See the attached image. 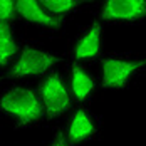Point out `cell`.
I'll list each match as a JSON object with an SVG mask.
<instances>
[{
  "mask_svg": "<svg viewBox=\"0 0 146 146\" xmlns=\"http://www.w3.org/2000/svg\"><path fill=\"white\" fill-rule=\"evenodd\" d=\"M67 88L71 92L72 102L77 106H86L96 89H98V81L94 77V74L88 69L86 64H79V62H69V72H67Z\"/></svg>",
  "mask_w": 146,
  "mask_h": 146,
  "instance_id": "ba28073f",
  "label": "cell"
},
{
  "mask_svg": "<svg viewBox=\"0 0 146 146\" xmlns=\"http://www.w3.org/2000/svg\"><path fill=\"white\" fill-rule=\"evenodd\" d=\"M15 9H17V15L20 19H24L27 24H32L35 27L49 29V30H59L64 27V20L52 17L42 7L40 2H35V0H19V2H15Z\"/></svg>",
  "mask_w": 146,
  "mask_h": 146,
  "instance_id": "9c48e42d",
  "label": "cell"
},
{
  "mask_svg": "<svg viewBox=\"0 0 146 146\" xmlns=\"http://www.w3.org/2000/svg\"><path fill=\"white\" fill-rule=\"evenodd\" d=\"M49 146H71V145L67 143V139L64 138V134L59 133V134H56V138L52 139V143H50Z\"/></svg>",
  "mask_w": 146,
  "mask_h": 146,
  "instance_id": "4fadbf2b",
  "label": "cell"
},
{
  "mask_svg": "<svg viewBox=\"0 0 146 146\" xmlns=\"http://www.w3.org/2000/svg\"><path fill=\"white\" fill-rule=\"evenodd\" d=\"M101 88L124 91L146 74V52H111L99 59Z\"/></svg>",
  "mask_w": 146,
  "mask_h": 146,
  "instance_id": "6da1fadb",
  "label": "cell"
},
{
  "mask_svg": "<svg viewBox=\"0 0 146 146\" xmlns=\"http://www.w3.org/2000/svg\"><path fill=\"white\" fill-rule=\"evenodd\" d=\"M102 32L104 25L98 20H92L77 34L71 50V60L86 64L102 57Z\"/></svg>",
  "mask_w": 146,
  "mask_h": 146,
  "instance_id": "52a82bcc",
  "label": "cell"
},
{
  "mask_svg": "<svg viewBox=\"0 0 146 146\" xmlns=\"http://www.w3.org/2000/svg\"><path fill=\"white\" fill-rule=\"evenodd\" d=\"M96 20L109 25H138L146 22L145 0H106L96 7Z\"/></svg>",
  "mask_w": 146,
  "mask_h": 146,
  "instance_id": "5b68a950",
  "label": "cell"
},
{
  "mask_svg": "<svg viewBox=\"0 0 146 146\" xmlns=\"http://www.w3.org/2000/svg\"><path fill=\"white\" fill-rule=\"evenodd\" d=\"M37 92L40 96L47 119H56L71 113L74 102L67 88V81L59 71H52L42 77L40 84L37 86Z\"/></svg>",
  "mask_w": 146,
  "mask_h": 146,
  "instance_id": "277c9868",
  "label": "cell"
},
{
  "mask_svg": "<svg viewBox=\"0 0 146 146\" xmlns=\"http://www.w3.org/2000/svg\"><path fill=\"white\" fill-rule=\"evenodd\" d=\"M15 17H17L15 2L0 0V24H12Z\"/></svg>",
  "mask_w": 146,
  "mask_h": 146,
  "instance_id": "7c38bea8",
  "label": "cell"
},
{
  "mask_svg": "<svg viewBox=\"0 0 146 146\" xmlns=\"http://www.w3.org/2000/svg\"><path fill=\"white\" fill-rule=\"evenodd\" d=\"M62 60L57 52L42 49L34 44L19 45V52L14 62L9 67L7 79H30V77H45Z\"/></svg>",
  "mask_w": 146,
  "mask_h": 146,
  "instance_id": "3957f363",
  "label": "cell"
},
{
  "mask_svg": "<svg viewBox=\"0 0 146 146\" xmlns=\"http://www.w3.org/2000/svg\"><path fill=\"white\" fill-rule=\"evenodd\" d=\"M0 111L10 117L17 128H29L45 117L37 88L12 86L0 94Z\"/></svg>",
  "mask_w": 146,
  "mask_h": 146,
  "instance_id": "7a4b0ae2",
  "label": "cell"
},
{
  "mask_svg": "<svg viewBox=\"0 0 146 146\" xmlns=\"http://www.w3.org/2000/svg\"><path fill=\"white\" fill-rule=\"evenodd\" d=\"M102 121L88 106H76L69 113L64 138L71 146H84L101 136Z\"/></svg>",
  "mask_w": 146,
  "mask_h": 146,
  "instance_id": "8992f818",
  "label": "cell"
},
{
  "mask_svg": "<svg viewBox=\"0 0 146 146\" xmlns=\"http://www.w3.org/2000/svg\"><path fill=\"white\" fill-rule=\"evenodd\" d=\"M40 3L52 17L60 20H66V17L82 10V7L86 5L84 2H77V0H44Z\"/></svg>",
  "mask_w": 146,
  "mask_h": 146,
  "instance_id": "8fae6325",
  "label": "cell"
},
{
  "mask_svg": "<svg viewBox=\"0 0 146 146\" xmlns=\"http://www.w3.org/2000/svg\"><path fill=\"white\" fill-rule=\"evenodd\" d=\"M19 52L12 24H0V67H10Z\"/></svg>",
  "mask_w": 146,
  "mask_h": 146,
  "instance_id": "30bf717a",
  "label": "cell"
}]
</instances>
